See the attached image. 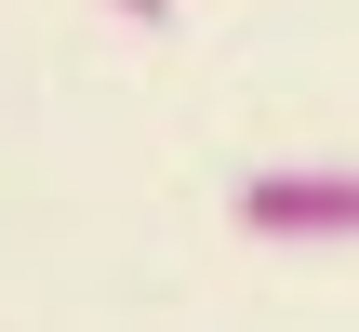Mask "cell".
Segmentation results:
<instances>
[{
    "label": "cell",
    "mask_w": 359,
    "mask_h": 332,
    "mask_svg": "<svg viewBox=\"0 0 359 332\" xmlns=\"http://www.w3.org/2000/svg\"><path fill=\"white\" fill-rule=\"evenodd\" d=\"M226 226H240L253 253H346V240H359V173H346V160L240 173V186H226Z\"/></svg>",
    "instance_id": "6da1fadb"
},
{
    "label": "cell",
    "mask_w": 359,
    "mask_h": 332,
    "mask_svg": "<svg viewBox=\"0 0 359 332\" xmlns=\"http://www.w3.org/2000/svg\"><path fill=\"white\" fill-rule=\"evenodd\" d=\"M107 13H133V27H173V0H107Z\"/></svg>",
    "instance_id": "7a4b0ae2"
}]
</instances>
